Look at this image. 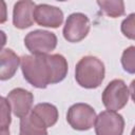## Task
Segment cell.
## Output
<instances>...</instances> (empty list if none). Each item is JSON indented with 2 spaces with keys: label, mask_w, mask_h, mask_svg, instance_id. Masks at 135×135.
<instances>
[{
  "label": "cell",
  "mask_w": 135,
  "mask_h": 135,
  "mask_svg": "<svg viewBox=\"0 0 135 135\" xmlns=\"http://www.w3.org/2000/svg\"><path fill=\"white\" fill-rule=\"evenodd\" d=\"M31 113L35 117H37L44 124L46 129L56 124L58 117H59L57 108L54 104L49 103V102H42V103L36 104L34 109H32Z\"/></svg>",
  "instance_id": "12"
},
{
  "label": "cell",
  "mask_w": 135,
  "mask_h": 135,
  "mask_svg": "<svg viewBox=\"0 0 135 135\" xmlns=\"http://www.w3.org/2000/svg\"><path fill=\"white\" fill-rule=\"evenodd\" d=\"M90 28V19L86 15L82 13H73L65 21L62 34L68 42L77 43L88 36Z\"/></svg>",
  "instance_id": "6"
},
{
  "label": "cell",
  "mask_w": 135,
  "mask_h": 135,
  "mask_svg": "<svg viewBox=\"0 0 135 135\" xmlns=\"http://www.w3.org/2000/svg\"><path fill=\"white\" fill-rule=\"evenodd\" d=\"M105 75L103 62L95 56H84L76 64L75 79L77 83L84 89L98 88Z\"/></svg>",
  "instance_id": "2"
},
{
  "label": "cell",
  "mask_w": 135,
  "mask_h": 135,
  "mask_svg": "<svg viewBox=\"0 0 135 135\" xmlns=\"http://www.w3.org/2000/svg\"><path fill=\"white\" fill-rule=\"evenodd\" d=\"M6 99L16 117L21 119L31 113L34 102V95L32 92L22 88H16L7 94Z\"/></svg>",
  "instance_id": "8"
},
{
  "label": "cell",
  "mask_w": 135,
  "mask_h": 135,
  "mask_svg": "<svg viewBox=\"0 0 135 135\" xmlns=\"http://www.w3.org/2000/svg\"><path fill=\"white\" fill-rule=\"evenodd\" d=\"M121 65L127 73L135 74V46H129L122 52Z\"/></svg>",
  "instance_id": "15"
},
{
  "label": "cell",
  "mask_w": 135,
  "mask_h": 135,
  "mask_svg": "<svg viewBox=\"0 0 135 135\" xmlns=\"http://www.w3.org/2000/svg\"><path fill=\"white\" fill-rule=\"evenodd\" d=\"M24 45L32 55H49L57 46V36L49 31L35 30L25 36Z\"/></svg>",
  "instance_id": "3"
},
{
  "label": "cell",
  "mask_w": 135,
  "mask_h": 135,
  "mask_svg": "<svg viewBox=\"0 0 135 135\" xmlns=\"http://www.w3.org/2000/svg\"><path fill=\"white\" fill-rule=\"evenodd\" d=\"M36 4L30 0L18 1L14 5L13 9V24L19 30H24L33 25L34 23V11Z\"/></svg>",
  "instance_id": "10"
},
{
  "label": "cell",
  "mask_w": 135,
  "mask_h": 135,
  "mask_svg": "<svg viewBox=\"0 0 135 135\" xmlns=\"http://www.w3.org/2000/svg\"><path fill=\"white\" fill-rule=\"evenodd\" d=\"M1 135H9V130H1Z\"/></svg>",
  "instance_id": "19"
},
{
  "label": "cell",
  "mask_w": 135,
  "mask_h": 135,
  "mask_svg": "<svg viewBox=\"0 0 135 135\" xmlns=\"http://www.w3.org/2000/svg\"><path fill=\"white\" fill-rule=\"evenodd\" d=\"M97 115L95 110L88 103L78 102L70 107L66 113V121L72 129L88 131L95 124Z\"/></svg>",
  "instance_id": "4"
},
{
  "label": "cell",
  "mask_w": 135,
  "mask_h": 135,
  "mask_svg": "<svg viewBox=\"0 0 135 135\" xmlns=\"http://www.w3.org/2000/svg\"><path fill=\"white\" fill-rule=\"evenodd\" d=\"M24 79L37 89L61 82L68 75V61L60 54L24 55L21 57Z\"/></svg>",
  "instance_id": "1"
},
{
  "label": "cell",
  "mask_w": 135,
  "mask_h": 135,
  "mask_svg": "<svg viewBox=\"0 0 135 135\" xmlns=\"http://www.w3.org/2000/svg\"><path fill=\"white\" fill-rule=\"evenodd\" d=\"M97 4L111 18H118L124 15V2L121 0H98Z\"/></svg>",
  "instance_id": "14"
},
{
  "label": "cell",
  "mask_w": 135,
  "mask_h": 135,
  "mask_svg": "<svg viewBox=\"0 0 135 135\" xmlns=\"http://www.w3.org/2000/svg\"><path fill=\"white\" fill-rule=\"evenodd\" d=\"M21 58L11 49H3L0 54V79H11L17 72Z\"/></svg>",
  "instance_id": "11"
},
{
  "label": "cell",
  "mask_w": 135,
  "mask_h": 135,
  "mask_svg": "<svg viewBox=\"0 0 135 135\" xmlns=\"http://www.w3.org/2000/svg\"><path fill=\"white\" fill-rule=\"evenodd\" d=\"M130 91L121 79L112 80L102 92V103L109 111L121 110L129 100Z\"/></svg>",
  "instance_id": "5"
},
{
  "label": "cell",
  "mask_w": 135,
  "mask_h": 135,
  "mask_svg": "<svg viewBox=\"0 0 135 135\" xmlns=\"http://www.w3.org/2000/svg\"><path fill=\"white\" fill-rule=\"evenodd\" d=\"M34 20L38 25L57 28L63 22V12L54 5L38 4L34 11Z\"/></svg>",
  "instance_id": "9"
},
{
  "label": "cell",
  "mask_w": 135,
  "mask_h": 135,
  "mask_svg": "<svg viewBox=\"0 0 135 135\" xmlns=\"http://www.w3.org/2000/svg\"><path fill=\"white\" fill-rule=\"evenodd\" d=\"M94 127L96 135H122L124 119L117 112L107 110L99 113Z\"/></svg>",
  "instance_id": "7"
},
{
  "label": "cell",
  "mask_w": 135,
  "mask_h": 135,
  "mask_svg": "<svg viewBox=\"0 0 135 135\" xmlns=\"http://www.w3.org/2000/svg\"><path fill=\"white\" fill-rule=\"evenodd\" d=\"M1 121L0 127L1 130H7L11 124V105L6 98L1 97Z\"/></svg>",
  "instance_id": "17"
},
{
  "label": "cell",
  "mask_w": 135,
  "mask_h": 135,
  "mask_svg": "<svg viewBox=\"0 0 135 135\" xmlns=\"http://www.w3.org/2000/svg\"><path fill=\"white\" fill-rule=\"evenodd\" d=\"M129 91H130V96H131L132 100H133L134 103H135V79L132 80V82H131V84H130Z\"/></svg>",
  "instance_id": "18"
},
{
  "label": "cell",
  "mask_w": 135,
  "mask_h": 135,
  "mask_svg": "<svg viewBox=\"0 0 135 135\" xmlns=\"http://www.w3.org/2000/svg\"><path fill=\"white\" fill-rule=\"evenodd\" d=\"M120 30L124 37L131 40H135V13L130 14L122 20Z\"/></svg>",
  "instance_id": "16"
},
{
  "label": "cell",
  "mask_w": 135,
  "mask_h": 135,
  "mask_svg": "<svg viewBox=\"0 0 135 135\" xmlns=\"http://www.w3.org/2000/svg\"><path fill=\"white\" fill-rule=\"evenodd\" d=\"M19 135H47V129L32 113L20 119Z\"/></svg>",
  "instance_id": "13"
},
{
  "label": "cell",
  "mask_w": 135,
  "mask_h": 135,
  "mask_svg": "<svg viewBox=\"0 0 135 135\" xmlns=\"http://www.w3.org/2000/svg\"><path fill=\"white\" fill-rule=\"evenodd\" d=\"M131 135H135V127L132 129V132H131Z\"/></svg>",
  "instance_id": "20"
}]
</instances>
